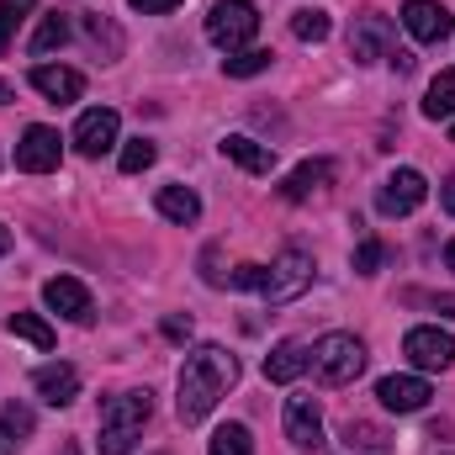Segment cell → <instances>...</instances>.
Returning <instances> with one entry per match:
<instances>
[{"instance_id": "6da1fadb", "label": "cell", "mask_w": 455, "mask_h": 455, "mask_svg": "<svg viewBox=\"0 0 455 455\" xmlns=\"http://www.w3.org/2000/svg\"><path fill=\"white\" fill-rule=\"evenodd\" d=\"M233 381H238V360L228 355L223 344H196L186 355V365H180V397H175L180 424H202L228 397Z\"/></svg>"}, {"instance_id": "7a4b0ae2", "label": "cell", "mask_w": 455, "mask_h": 455, "mask_svg": "<svg viewBox=\"0 0 455 455\" xmlns=\"http://www.w3.org/2000/svg\"><path fill=\"white\" fill-rule=\"evenodd\" d=\"M154 419V397H148V387H132V392H116L101 403V440H96V451L101 455H127L138 445V435H143V424Z\"/></svg>"}, {"instance_id": "3957f363", "label": "cell", "mask_w": 455, "mask_h": 455, "mask_svg": "<svg viewBox=\"0 0 455 455\" xmlns=\"http://www.w3.org/2000/svg\"><path fill=\"white\" fill-rule=\"evenodd\" d=\"M365 344L355 339V334H323V339L313 344V376L323 381V387H349L360 371H365Z\"/></svg>"}, {"instance_id": "277c9868", "label": "cell", "mask_w": 455, "mask_h": 455, "mask_svg": "<svg viewBox=\"0 0 455 455\" xmlns=\"http://www.w3.org/2000/svg\"><path fill=\"white\" fill-rule=\"evenodd\" d=\"M313 275H318V265H313V254L307 249H286L275 265H265V281H259V297L270 302V307H286V302H297L307 286H313Z\"/></svg>"}, {"instance_id": "5b68a950", "label": "cell", "mask_w": 455, "mask_h": 455, "mask_svg": "<svg viewBox=\"0 0 455 455\" xmlns=\"http://www.w3.org/2000/svg\"><path fill=\"white\" fill-rule=\"evenodd\" d=\"M254 32H259V11H254V0H218V5L207 11V37H212L223 53L249 48Z\"/></svg>"}, {"instance_id": "8992f818", "label": "cell", "mask_w": 455, "mask_h": 455, "mask_svg": "<svg viewBox=\"0 0 455 455\" xmlns=\"http://www.w3.org/2000/svg\"><path fill=\"white\" fill-rule=\"evenodd\" d=\"M392 48H397V27H392V16H381V11H360L355 27H349V59H355V64H376V59H387Z\"/></svg>"}, {"instance_id": "52a82bcc", "label": "cell", "mask_w": 455, "mask_h": 455, "mask_svg": "<svg viewBox=\"0 0 455 455\" xmlns=\"http://www.w3.org/2000/svg\"><path fill=\"white\" fill-rule=\"evenodd\" d=\"M424 196H429V180H424L419 170H397V175L381 180V191H376V212H381V218H408V212L424 207Z\"/></svg>"}, {"instance_id": "ba28073f", "label": "cell", "mask_w": 455, "mask_h": 455, "mask_svg": "<svg viewBox=\"0 0 455 455\" xmlns=\"http://www.w3.org/2000/svg\"><path fill=\"white\" fill-rule=\"evenodd\" d=\"M59 159H64L59 132L43 127V122H32V127L21 132V143H16V170H27V175H48V170H59Z\"/></svg>"}, {"instance_id": "9c48e42d", "label": "cell", "mask_w": 455, "mask_h": 455, "mask_svg": "<svg viewBox=\"0 0 455 455\" xmlns=\"http://www.w3.org/2000/svg\"><path fill=\"white\" fill-rule=\"evenodd\" d=\"M403 355L419 365V371H445L455 360V339L445 329H435V323H424V329H408V339H403Z\"/></svg>"}, {"instance_id": "30bf717a", "label": "cell", "mask_w": 455, "mask_h": 455, "mask_svg": "<svg viewBox=\"0 0 455 455\" xmlns=\"http://www.w3.org/2000/svg\"><path fill=\"white\" fill-rule=\"evenodd\" d=\"M43 302H48L59 318H69V323H91V318H96V302H91L85 281H75V275H53V281L43 286Z\"/></svg>"}, {"instance_id": "8fae6325", "label": "cell", "mask_w": 455, "mask_h": 455, "mask_svg": "<svg viewBox=\"0 0 455 455\" xmlns=\"http://www.w3.org/2000/svg\"><path fill=\"white\" fill-rule=\"evenodd\" d=\"M116 127H122V116H116L112 107L80 112V122H75V148H80L85 159H101V154L116 143Z\"/></svg>"}, {"instance_id": "7c38bea8", "label": "cell", "mask_w": 455, "mask_h": 455, "mask_svg": "<svg viewBox=\"0 0 455 455\" xmlns=\"http://www.w3.org/2000/svg\"><path fill=\"white\" fill-rule=\"evenodd\" d=\"M403 27H408L413 43H445L455 21L440 0H408V5H403Z\"/></svg>"}, {"instance_id": "4fadbf2b", "label": "cell", "mask_w": 455, "mask_h": 455, "mask_svg": "<svg viewBox=\"0 0 455 455\" xmlns=\"http://www.w3.org/2000/svg\"><path fill=\"white\" fill-rule=\"evenodd\" d=\"M376 397H381V408H392V413H419V408H429V381L424 376H381L376 381Z\"/></svg>"}, {"instance_id": "5bb4252c", "label": "cell", "mask_w": 455, "mask_h": 455, "mask_svg": "<svg viewBox=\"0 0 455 455\" xmlns=\"http://www.w3.org/2000/svg\"><path fill=\"white\" fill-rule=\"evenodd\" d=\"M286 440L297 451H318L323 445V413H318L313 397H291L286 403Z\"/></svg>"}, {"instance_id": "9a60e30c", "label": "cell", "mask_w": 455, "mask_h": 455, "mask_svg": "<svg viewBox=\"0 0 455 455\" xmlns=\"http://www.w3.org/2000/svg\"><path fill=\"white\" fill-rule=\"evenodd\" d=\"M307 365H313V344L281 339L270 355H265V381H275V387H291V381H297Z\"/></svg>"}, {"instance_id": "2e32d148", "label": "cell", "mask_w": 455, "mask_h": 455, "mask_svg": "<svg viewBox=\"0 0 455 455\" xmlns=\"http://www.w3.org/2000/svg\"><path fill=\"white\" fill-rule=\"evenodd\" d=\"M32 91H43L53 107H64V101H80L85 96V75L80 69H64V64H37L32 69Z\"/></svg>"}, {"instance_id": "e0dca14e", "label": "cell", "mask_w": 455, "mask_h": 455, "mask_svg": "<svg viewBox=\"0 0 455 455\" xmlns=\"http://www.w3.org/2000/svg\"><path fill=\"white\" fill-rule=\"evenodd\" d=\"M32 387H37V397L48 408H69L80 397V371L75 365H37L32 371Z\"/></svg>"}, {"instance_id": "ac0fdd59", "label": "cell", "mask_w": 455, "mask_h": 455, "mask_svg": "<svg viewBox=\"0 0 455 455\" xmlns=\"http://www.w3.org/2000/svg\"><path fill=\"white\" fill-rule=\"evenodd\" d=\"M223 154L238 170H249V175H270V170H275V148H270V143H254V138H243V132H228Z\"/></svg>"}, {"instance_id": "d6986e66", "label": "cell", "mask_w": 455, "mask_h": 455, "mask_svg": "<svg viewBox=\"0 0 455 455\" xmlns=\"http://www.w3.org/2000/svg\"><path fill=\"white\" fill-rule=\"evenodd\" d=\"M329 180H334V159H307V164H297V170L286 175L281 196H286V202H307V196L323 191Z\"/></svg>"}, {"instance_id": "ffe728a7", "label": "cell", "mask_w": 455, "mask_h": 455, "mask_svg": "<svg viewBox=\"0 0 455 455\" xmlns=\"http://www.w3.org/2000/svg\"><path fill=\"white\" fill-rule=\"evenodd\" d=\"M69 32H75V16L69 11H48L43 21H37V32H32V53H53V48H64L69 43Z\"/></svg>"}, {"instance_id": "44dd1931", "label": "cell", "mask_w": 455, "mask_h": 455, "mask_svg": "<svg viewBox=\"0 0 455 455\" xmlns=\"http://www.w3.org/2000/svg\"><path fill=\"white\" fill-rule=\"evenodd\" d=\"M159 212H164V218H170V223H196V218H202V196H196V191H191V186H164V191H159Z\"/></svg>"}, {"instance_id": "7402d4cb", "label": "cell", "mask_w": 455, "mask_h": 455, "mask_svg": "<svg viewBox=\"0 0 455 455\" xmlns=\"http://www.w3.org/2000/svg\"><path fill=\"white\" fill-rule=\"evenodd\" d=\"M344 445H349V451H365V455H381V451H392L397 440H392V435H387L381 424H365V419H349V424H344Z\"/></svg>"}, {"instance_id": "603a6c76", "label": "cell", "mask_w": 455, "mask_h": 455, "mask_svg": "<svg viewBox=\"0 0 455 455\" xmlns=\"http://www.w3.org/2000/svg\"><path fill=\"white\" fill-rule=\"evenodd\" d=\"M451 112H455V69H440L435 85H429V96H424V116L429 122H445Z\"/></svg>"}, {"instance_id": "cb8c5ba5", "label": "cell", "mask_w": 455, "mask_h": 455, "mask_svg": "<svg viewBox=\"0 0 455 455\" xmlns=\"http://www.w3.org/2000/svg\"><path fill=\"white\" fill-rule=\"evenodd\" d=\"M270 48H238V53H228L223 59V75L228 80H249V75H265L270 69Z\"/></svg>"}, {"instance_id": "d4e9b609", "label": "cell", "mask_w": 455, "mask_h": 455, "mask_svg": "<svg viewBox=\"0 0 455 455\" xmlns=\"http://www.w3.org/2000/svg\"><path fill=\"white\" fill-rule=\"evenodd\" d=\"M5 329H11L16 339H27L32 349H53V329H48L37 313H11V318H5Z\"/></svg>"}, {"instance_id": "484cf974", "label": "cell", "mask_w": 455, "mask_h": 455, "mask_svg": "<svg viewBox=\"0 0 455 455\" xmlns=\"http://www.w3.org/2000/svg\"><path fill=\"white\" fill-rule=\"evenodd\" d=\"M291 32H297L302 43H323V37L334 32V21H329V11H297V16H291Z\"/></svg>"}, {"instance_id": "4316f807", "label": "cell", "mask_w": 455, "mask_h": 455, "mask_svg": "<svg viewBox=\"0 0 455 455\" xmlns=\"http://www.w3.org/2000/svg\"><path fill=\"white\" fill-rule=\"evenodd\" d=\"M32 5L37 0H0V53L11 48V37H16V27L32 16Z\"/></svg>"}, {"instance_id": "83f0119b", "label": "cell", "mask_w": 455, "mask_h": 455, "mask_svg": "<svg viewBox=\"0 0 455 455\" xmlns=\"http://www.w3.org/2000/svg\"><path fill=\"white\" fill-rule=\"evenodd\" d=\"M212 455H254L249 429H243V424H223V429L212 435Z\"/></svg>"}, {"instance_id": "f1b7e54d", "label": "cell", "mask_w": 455, "mask_h": 455, "mask_svg": "<svg viewBox=\"0 0 455 455\" xmlns=\"http://www.w3.org/2000/svg\"><path fill=\"white\" fill-rule=\"evenodd\" d=\"M154 159H159V148H154L148 138H132V143L122 148V170H127V175H138V170H148Z\"/></svg>"}, {"instance_id": "f546056e", "label": "cell", "mask_w": 455, "mask_h": 455, "mask_svg": "<svg viewBox=\"0 0 455 455\" xmlns=\"http://www.w3.org/2000/svg\"><path fill=\"white\" fill-rule=\"evenodd\" d=\"M0 429H5L11 440H27V435H32V408H21V403H5V408H0Z\"/></svg>"}, {"instance_id": "4dcf8cb0", "label": "cell", "mask_w": 455, "mask_h": 455, "mask_svg": "<svg viewBox=\"0 0 455 455\" xmlns=\"http://www.w3.org/2000/svg\"><path fill=\"white\" fill-rule=\"evenodd\" d=\"M381 259H387V243H381V238H365V243L355 249V270H360V275H376Z\"/></svg>"}, {"instance_id": "1f68e13d", "label": "cell", "mask_w": 455, "mask_h": 455, "mask_svg": "<svg viewBox=\"0 0 455 455\" xmlns=\"http://www.w3.org/2000/svg\"><path fill=\"white\" fill-rule=\"evenodd\" d=\"M265 281V265H233L228 270V291H259Z\"/></svg>"}, {"instance_id": "d6a6232c", "label": "cell", "mask_w": 455, "mask_h": 455, "mask_svg": "<svg viewBox=\"0 0 455 455\" xmlns=\"http://www.w3.org/2000/svg\"><path fill=\"white\" fill-rule=\"evenodd\" d=\"M132 11H143V16H164V11H175L180 0H127Z\"/></svg>"}, {"instance_id": "836d02e7", "label": "cell", "mask_w": 455, "mask_h": 455, "mask_svg": "<svg viewBox=\"0 0 455 455\" xmlns=\"http://www.w3.org/2000/svg\"><path fill=\"white\" fill-rule=\"evenodd\" d=\"M164 339H191V323H186V318H164Z\"/></svg>"}, {"instance_id": "e575fe53", "label": "cell", "mask_w": 455, "mask_h": 455, "mask_svg": "<svg viewBox=\"0 0 455 455\" xmlns=\"http://www.w3.org/2000/svg\"><path fill=\"white\" fill-rule=\"evenodd\" d=\"M387 64H392L397 75H408V69H413V53H408V48H392V53H387Z\"/></svg>"}, {"instance_id": "d590c367", "label": "cell", "mask_w": 455, "mask_h": 455, "mask_svg": "<svg viewBox=\"0 0 455 455\" xmlns=\"http://www.w3.org/2000/svg\"><path fill=\"white\" fill-rule=\"evenodd\" d=\"M440 202H445V212H451V218H455V175H451V180H445V186H440Z\"/></svg>"}, {"instance_id": "8d00e7d4", "label": "cell", "mask_w": 455, "mask_h": 455, "mask_svg": "<svg viewBox=\"0 0 455 455\" xmlns=\"http://www.w3.org/2000/svg\"><path fill=\"white\" fill-rule=\"evenodd\" d=\"M5 249H11V228L0 223V254H5Z\"/></svg>"}, {"instance_id": "74e56055", "label": "cell", "mask_w": 455, "mask_h": 455, "mask_svg": "<svg viewBox=\"0 0 455 455\" xmlns=\"http://www.w3.org/2000/svg\"><path fill=\"white\" fill-rule=\"evenodd\" d=\"M445 265H451V270H455V238H451V243H445Z\"/></svg>"}, {"instance_id": "f35d334b", "label": "cell", "mask_w": 455, "mask_h": 455, "mask_svg": "<svg viewBox=\"0 0 455 455\" xmlns=\"http://www.w3.org/2000/svg\"><path fill=\"white\" fill-rule=\"evenodd\" d=\"M11 96H16V91H11V85H5V80H0V107H5V101H11Z\"/></svg>"}, {"instance_id": "ab89813d", "label": "cell", "mask_w": 455, "mask_h": 455, "mask_svg": "<svg viewBox=\"0 0 455 455\" xmlns=\"http://www.w3.org/2000/svg\"><path fill=\"white\" fill-rule=\"evenodd\" d=\"M0 455H11V435L5 429H0Z\"/></svg>"}, {"instance_id": "60d3db41", "label": "cell", "mask_w": 455, "mask_h": 455, "mask_svg": "<svg viewBox=\"0 0 455 455\" xmlns=\"http://www.w3.org/2000/svg\"><path fill=\"white\" fill-rule=\"evenodd\" d=\"M64 455H80V451H75V445H64Z\"/></svg>"}, {"instance_id": "b9f144b4", "label": "cell", "mask_w": 455, "mask_h": 455, "mask_svg": "<svg viewBox=\"0 0 455 455\" xmlns=\"http://www.w3.org/2000/svg\"><path fill=\"white\" fill-rule=\"evenodd\" d=\"M451 143H455V127H451Z\"/></svg>"}]
</instances>
